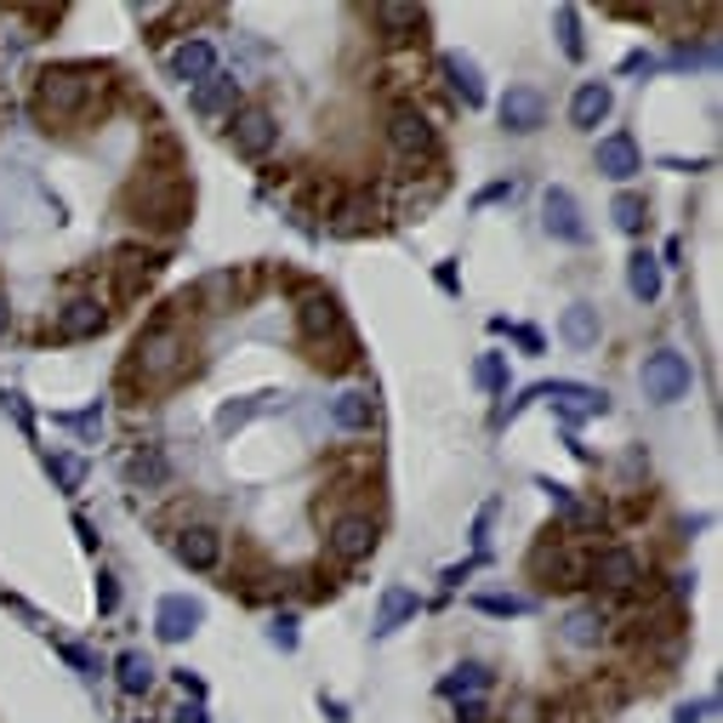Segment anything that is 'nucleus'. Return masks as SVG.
<instances>
[{
	"label": "nucleus",
	"instance_id": "13",
	"mask_svg": "<svg viewBox=\"0 0 723 723\" xmlns=\"http://www.w3.org/2000/svg\"><path fill=\"white\" fill-rule=\"evenodd\" d=\"M217 75V52H211V40H177L171 46V80L182 86H200Z\"/></svg>",
	"mask_w": 723,
	"mask_h": 723
},
{
	"label": "nucleus",
	"instance_id": "28",
	"mask_svg": "<svg viewBox=\"0 0 723 723\" xmlns=\"http://www.w3.org/2000/svg\"><path fill=\"white\" fill-rule=\"evenodd\" d=\"M376 23H382L388 40H410L422 29V7H394V0H388V7H376Z\"/></svg>",
	"mask_w": 723,
	"mask_h": 723
},
{
	"label": "nucleus",
	"instance_id": "46",
	"mask_svg": "<svg viewBox=\"0 0 723 723\" xmlns=\"http://www.w3.org/2000/svg\"><path fill=\"white\" fill-rule=\"evenodd\" d=\"M7 319H12V314H7V297H0V336H7Z\"/></svg>",
	"mask_w": 723,
	"mask_h": 723
},
{
	"label": "nucleus",
	"instance_id": "3",
	"mask_svg": "<svg viewBox=\"0 0 723 723\" xmlns=\"http://www.w3.org/2000/svg\"><path fill=\"white\" fill-rule=\"evenodd\" d=\"M182 365H188L182 330H171V325L142 330V343H137V370H142V382H171Z\"/></svg>",
	"mask_w": 723,
	"mask_h": 723
},
{
	"label": "nucleus",
	"instance_id": "16",
	"mask_svg": "<svg viewBox=\"0 0 723 723\" xmlns=\"http://www.w3.org/2000/svg\"><path fill=\"white\" fill-rule=\"evenodd\" d=\"M416 615H422V598H416L410 587H388V593H382V604H376L370 633H376V638H394L399 626H405V621H416Z\"/></svg>",
	"mask_w": 723,
	"mask_h": 723
},
{
	"label": "nucleus",
	"instance_id": "26",
	"mask_svg": "<svg viewBox=\"0 0 723 723\" xmlns=\"http://www.w3.org/2000/svg\"><path fill=\"white\" fill-rule=\"evenodd\" d=\"M46 473H52V485H58L63 496H75V491L86 485V456H75V450H52V456H46Z\"/></svg>",
	"mask_w": 723,
	"mask_h": 723
},
{
	"label": "nucleus",
	"instance_id": "30",
	"mask_svg": "<svg viewBox=\"0 0 723 723\" xmlns=\"http://www.w3.org/2000/svg\"><path fill=\"white\" fill-rule=\"evenodd\" d=\"M303 330H308V336L343 330V314H336V303H330V297H308V303H303Z\"/></svg>",
	"mask_w": 723,
	"mask_h": 723
},
{
	"label": "nucleus",
	"instance_id": "9",
	"mask_svg": "<svg viewBox=\"0 0 723 723\" xmlns=\"http://www.w3.org/2000/svg\"><path fill=\"white\" fill-rule=\"evenodd\" d=\"M542 222H547L553 239H570V246H582V239H587L582 206H575L570 188H547V195H542Z\"/></svg>",
	"mask_w": 723,
	"mask_h": 723
},
{
	"label": "nucleus",
	"instance_id": "10",
	"mask_svg": "<svg viewBox=\"0 0 723 723\" xmlns=\"http://www.w3.org/2000/svg\"><path fill=\"white\" fill-rule=\"evenodd\" d=\"M593 582H604L610 593H626V587L644 582V564H638L633 547H604V553L593 558Z\"/></svg>",
	"mask_w": 723,
	"mask_h": 723
},
{
	"label": "nucleus",
	"instance_id": "34",
	"mask_svg": "<svg viewBox=\"0 0 723 723\" xmlns=\"http://www.w3.org/2000/svg\"><path fill=\"white\" fill-rule=\"evenodd\" d=\"M473 382H478L485 394H507V359H502V354H478Z\"/></svg>",
	"mask_w": 723,
	"mask_h": 723
},
{
	"label": "nucleus",
	"instance_id": "12",
	"mask_svg": "<svg viewBox=\"0 0 723 723\" xmlns=\"http://www.w3.org/2000/svg\"><path fill=\"white\" fill-rule=\"evenodd\" d=\"M330 553H336V558H348V564L370 558V553H376V524L359 518V513L336 518V524H330Z\"/></svg>",
	"mask_w": 723,
	"mask_h": 723
},
{
	"label": "nucleus",
	"instance_id": "17",
	"mask_svg": "<svg viewBox=\"0 0 723 723\" xmlns=\"http://www.w3.org/2000/svg\"><path fill=\"white\" fill-rule=\"evenodd\" d=\"M234 103H239V80H234V75H211V80H200V86H195V98H188V109H195L200 120L234 115Z\"/></svg>",
	"mask_w": 723,
	"mask_h": 723
},
{
	"label": "nucleus",
	"instance_id": "35",
	"mask_svg": "<svg viewBox=\"0 0 723 723\" xmlns=\"http://www.w3.org/2000/svg\"><path fill=\"white\" fill-rule=\"evenodd\" d=\"M536 485L547 491V502H553V507H558L564 518H575V524H587V507H582V502L570 496V485H558V478H536Z\"/></svg>",
	"mask_w": 723,
	"mask_h": 723
},
{
	"label": "nucleus",
	"instance_id": "23",
	"mask_svg": "<svg viewBox=\"0 0 723 723\" xmlns=\"http://www.w3.org/2000/svg\"><path fill=\"white\" fill-rule=\"evenodd\" d=\"M115 679H120L126 695H149V684H155V661L142 655V650H126V655L115 661Z\"/></svg>",
	"mask_w": 723,
	"mask_h": 723
},
{
	"label": "nucleus",
	"instance_id": "44",
	"mask_svg": "<svg viewBox=\"0 0 723 723\" xmlns=\"http://www.w3.org/2000/svg\"><path fill=\"white\" fill-rule=\"evenodd\" d=\"M177 690H182L188 701H206V684H200V679H195V672H188V666L177 672Z\"/></svg>",
	"mask_w": 723,
	"mask_h": 723
},
{
	"label": "nucleus",
	"instance_id": "33",
	"mask_svg": "<svg viewBox=\"0 0 723 723\" xmlns=\"http://www.w3.org/2000/svg\"><path fill=\"white\" fill-rule=\"evenodd\" d=\"M263 405H268V394H246V399L222 405V410H217V433H239V427H246V422H251Z\"/></svg>",
	"mask_w": 723,
	"mask_h": 723
},
{
	"label": "nucleus",
	"instance_id": "1",
	"mask_svg": "<svg viewBox=\"0 0 723 723\" xmlns=\"http://www.w3.org/2000/svg\"><path fill=\"white\" fill-rule=\"evenodd\" d=\"M638 382H644V399H650V405H679V399L695 388V365H690L679 348H655V354L644 359Z\"/></svg>",
	"mask_w": 723,
	"mask_h": 723
},
{
	"label": "nucleus",
	"instance_id": "24",
	"mask_svg": "<svg viewBox=\"0 0 723 723\" xmlns=\"http://www.w3.org/2000/svg\"><path fill=\"white\" fill-rule=\"evenodd\" d=\"M478 690H491V666H478V661H467V666H456V672L439 679L445 701H462V695H478Z\"/></svg>",
	"mask_w": 723,
	"mask_h": 723
},
{
	"label": "nucleus",
	"instance_id": "14",
	"mask_svg": "<svg viewBox=\"0 0 723 723\" xmlns=\"http://www.w3.org/2000/svg\"><path fill=\"white\" fill-rule=\"evenodd\" d=\"M610 86L604 80H582L575 86V98H570V126L575 131H598V120H610Z\"/></svg>",
	"mask_w": 723,
	"mask_h": 723
},
{
	"label": "nucleus",
	"instance_id": "18",
	"mask_svg": "<svg viewBox=\"0 0 723 723\" xmlns=\"http://www.w3.org/2000/svg\"><path fill=\"white\" fill-rule=\"evenodd\" d=\"M439 69H445V80H450V91L467 103V109H478L485 103V75H478V63L473 58H462V52H445L439 58Z\"/></svg>",
	"mask_w": 723,
	"mask_h": 723
},
{
	"label": "nucleus",
	"instance_id": "40",
	"mask_svg": "<svg viewBox=\"0 0 723 723\" xmlns=\"http://www.w3.org/2000/svg\"><path fill=\"white\" fill-rule=\"evenodd\" d=\"M502 200H513V182H491V188L473 195V206H502Z\"/></svg>",
	"mask_w": 723,
	"mask_h": 723
},
{
	"label": "nucleus",
	"instance_id": "32",
	"mask_svg": "<svg viewBox=\"0 0 723 723\" xmlns=\"http://www.w3.org/2000/svg\"><path fill=\"white\" fill-rule=\"evenodd\" d=\"M610 217H615V228H621V234H644V222H650V206H644V195H615Z\"/></svg>",
	"mask_w": 723,
	"mask_h": 723
},
{
	"label": "nucleus",
	"instance_id": "43",
	"mask_svg": "<svg viewBox=\"0 0 723 723\" xmlns=\"http://www.w3.org/2000/svg\"><path fill=\"white\" fill-rule=\"evenodd\" d=\"M171 723H211V712H206L200 701H182V706L171 712Z\"/></svg>",
	"mask_w": 723,
	"mask_h": 723
},
{
	"label": "nucleus",
	"instance_id": "31",
	"mask_svg": "<svg viewBox=\"0 0 723 723\" xmlns=\"http://www.w3.org/2000/svg\"><path fill=\"white\" fill-rule=\"evenodd\" d=\"M126 478H131V485H166V456L160 450H137L131 462H126Z\"/></svg>",
	"mask_w": 723,
	"mask_h": 723
},
{
	"label": "nucleus",
	"instance_id": "45",
	"mask_svg": "<svg viewBox=\"0 0 723 723\" xmlns=\"http://www.w3.org/2000/svg\"><path fill=\"white\" fill-rule=\"evenodd\" d=\"M462 723H485V706H478V701H462Z\"/></svg>",
	"mask_w": 723,
	"mask_h": 723
},
{
	"label": "nucleus",
	"instance_id": "2",
	"mask_svg": "<svg viewBox=\"0 0 723 723\" xmlns=\"http://www.w3.org/2000/svg\"><path fill=\"white\" fill-rule=\"evenodd\" d=\"M529 399H547V405L564 410L570 422H587V416H604V410H610V394H604V388H582V382H542V388H529L518 405H507L502 422H513Z\"/></svg>",
	"mask_w": 723,
	"mask_h": 723
},
{
	"label": "nucleus",
	"instance_id": "22",
	"mask_svg": "<svg viewBox=\"0 0 723 723\" xmlns=\"http://www.w3.org/2000/svg\"><path fill=\"white\" fill-rule=\"evenodd\" d=\"M626 291H633L638 303H655V297H661V263H655L650 251L626 257Z\"/></svg>",
	"mask_w": 723,
	"mask_h": 723
},
{
	"label": "nucleus",
	"instance_id": "38",
	"mask_svg": "<svg viewBox=\"0 0 723 723\" xmlns=\"http://www.w3.org/2000/svg\"><path fill=\"white\" fill-rule=\"evenodd\" d=\"M268 644L291 655V650H297V615H274V621H268Z\"/></svg>",
	"mask_w": 723,
	"mask_h": 723
},
{
	"label": "nucleus",
	"instance_id": "15",
	"mask_svg": "<svg viewBox=\"0 0 723 723\" xmlns=\"http://www.w3.org/2000/svg\"><path fill=\"white\" fill-rule=\"evenodd\" d=\"M177 558L188 570H217L222 564V536H217L211 524H188L182 536H177Z\"/></svg>",
	"mask_w": 723,
	"mask_h": 723
},
{
	"label": "nucleus",
	"instance_id": "27",
	"mask_svg": "<svg viewBox=\"0 0 723 723\" xmlns=\"http://www.w3.org/2000/svg\"><path fill=\"white\" fill-rule=\"evenodd\" d=\"M52 427H69V433H80V439L91 445L103 433V399H91L86 410H52Z\"/></svg>",
	"mask_w": 723,
	"mask_h": 723
},
{
	"label": "nucleus",
	"instance_id": "6",
	"mask_svg": "<svg viewBox=\"0 0 723 723\" xmlns=\"http://www.w3.org/2000/svg\"><path fill=\"white\" fill-rule=\"evenodd\" d=\"M228 126H234V149L246 155V160L274 155L279 126H274V115H268V109H239V115H228Z\"/></svg>",
	"mask_w": 723,
	"mask_h": 723
},
{
	"label": "nucleus",
	"instance_id": "41",
	"mask_svg": "<svg viewBox=\"0 0 723 723\" xmlns=\"http://www.w3.org/2000/svg\"><path fill=\"white\" fill-rule=\"evenodd\" d=\"M0 405H7V410L18 416V427H23V433H34V416H29V405H23V394H0Z\"/></svg>",
	"mask_w": 723,
	"mask_h": 723
},
{
	"label": "nucleus",
	"instance_id": "20",
	"mask_svg": "<svg viewBox=\"0 0 723 723\" xmlns=\"http://www.w3.org/2000/svg\"><path fill=\"white\" fill-rule=\"evenodd\" d=\"M330 416H336V427H348V433H370L376 427V399L365 388H348V394L330 399Z\"/></svg>",
	"mask_w": 723,
	"mask_h": 723
},
{
	"label": "nucleus",
	"instance_id": "8",
	"mask_svg": "<svg viewBox=\"0 0 723 723\" xmlns=\"http://www.w3.org/2000/svg\"><path fill=\"white\" fill-rule=\"evenodd\" d=\"M502 126L529 137V131H542L547 126V98L536 86H507V98H502Z\"/></svg>",
	"mask_w": 723,
	"mask_h": 723
},
{
	"label": "nucleus",
	"instance_id": "19",
	"mask_svg": "<svg viewBox=\"0 0 723 723\" xmlns=\"http://www.w3.org/2000/svg\"><path fill=\"white\" fill-rule=\"evenodd\" d=\"M598 330H604V325H598V308H593V303H570L564 319H558V336H564L575 354H587V348L598 343Z\"/></svg>",
	"mask_w": 723,
	"mask_h": 723
},
{
	"label": "nucleus",
	"instance_id": "39",
	"mask_svg": "<svg viewBox=\"0 0 723 723\" xmlns=\"http://www.w3.org/2000/svg\"><path fill=\"white\" fill-rule=\"evenodd\" d=\"M98 610H103V615H115V610H120V582H115L109 570H98Z\"/></svg>",
	"mask_w": 723,
	"mask_h": 723
},
{
	"label": "nucleus",
	"instance_id": "5",
	"mask_svg": "<svg viewBox=\"0 0 723 723\" xmlns=\"http://www.w3.org/2000/svg\"><path fill=\"white\" fill-rule=\"evenodd\" d=\"M200 626H206V604H200V598H188V593H171V598H160V610H155V633H160L166 644L195 638Z\"/></svg>",
	"mask_w": 723,
	"mask_h": 723
},
{
	"label": "nucleus",
	"instance_id": "21",
	"mask_svg": "<svg viewBox=\"0 0 723 723\" xmlns=\"http://www.w3.org/2000/svg\"><path fill=\"white\" fill-rule=\"evenodd\" d=\"M103 325H109V314L91 303V297H75V303H63V314H58V330L69 336V343H75V336H98Z\"/></svg>",
	"mask_w": 723,
	"mask_h": 723
},
{
	"label": "nucleus",
	"instance_id": "42",
	"mask_svg": "<svg viewBox=\"0 0 723 723\" xmlns=\"http://www.w3.org/2000/svg\"><path fill=\"white\" fill-rule=\"evenodd\" d=\"M712 712H717V701L706 695V701H695V706H679V723H706Z\"/></svg>",
	"mask_w": 723,
	"mask_h": 723
},
{
	"label": "nucleus",
	"instance_id": "36",
	"mask_svg": "<svg viewBox=\"0 0 723 723\" xmlns=\"http://www.w3.org/2000/svg\"><path fill=\"white\" fill-rule=\"evenodd\" d=\"M473 604L485 615H529V598H518V593H478Z\"/></svg>",
	"mask_w": 723,
	"mask_h": 723
},
{
	"label": "nucleus",
	"instance_id": "37",
	"mask_svg": "<svg viewBox=\"0 0 723 723\" xmlns=\"http://www.w3.org/2000/svg\"><path fill=\"white\" fill-rule=\"evenodd\" d=\"M58 655H63V661H69V666L80 672V679H98V672H103V661L91 655L86 644H58Z\"/></svg>",
	"mask_w": 723,
	"mask_h": 723
},
{
	"label": "nucleus",
	"instance_id": "29",
	"mask_svg": "<svg viewBox=\"0 0 723 723\" xmlns=\"http://www.w3.org/2000/svg\"><path fill=\"white\" fill-rule=\"evenodd\" d=\"M553 29H558L564 58L582 63V58H587V40H582V12H575V7H558V12H553Z\"/></svg>",
	"mask_w": 723,
	"mask_h": 723
},
{
	"label": "nucleus",
	"instance_id": "4",
	"mask_svg": "<svg viewBox=\"0 0 723 723\" xmlns=\"http://www.w3.org/2000/svg\"><path fill=\"white\" fill-rule=\"evenodd\" d=\"M91 91H98V80H91V75H80V69H52V75L40 80V109L63 120V115H75V109L91 98Z\"/></svg>",
	"mask_w": 723,
	"mask_h": 723
},
{
	"label": "nucleus",
	"instance_id": "11",
	"mask_svg": "<svg viewBox=\"0 0 723 723\" xmlns=\"http://www.w3.org/2000/svg\"><path fill=\"white\" fill-rule=\"evenodd\" d=\"M598 171H604L610 182H633V177L644 171V155H638V142L626 137V131H610V137L598 142Z\"/></svg>",
	"mask_w": 723,
	"mask_h": 723
},
{
	"label": "nucleus",
	"instance_id": "25",
	"mask_svg": "<svg viewBox=\"0 0 723 723\" xmlns=\"http://www.w3.org/2000/svg\"><path fill=\"white\" fill-rule=\"evenodd\" d=\"M604 626H610V621H604V610L582 604V610H570V615H564V638L587 650V644H598V638H604Z\"/></svg>",
	"mask_w": 723,
	"mask_h": 723
},
{
	"label": "nucleus",
	"instance_id": "7",
	"mask_svg": "<svg viewBox=\"0 0 723 723\" xmlns=\"http://www.w3.org/2000/svg\"><path fill=\"white\" fill-rule=\"evenodd\" d=\"M388 137H394V155L399 160H433V155H439V137H433V126L416 109H394Z\"/></svg>",
	"mask_w": 723,
	"mask_h": 723
}]
</instances>
